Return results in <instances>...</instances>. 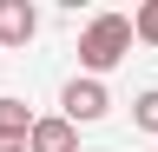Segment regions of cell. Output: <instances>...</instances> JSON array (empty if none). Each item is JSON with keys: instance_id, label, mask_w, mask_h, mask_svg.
<instances>
[{"instance_id": "1", "label": "cell", "mask_w": 158, "mask_h": 152, "mask_svg": "<svg viewBox=\"0 0 158 152\" xmlns=\"http://www.w3.org/2000/svg\"><path fill=\"white\" fill-rule=\"evenodd\" d=\"M125 53H132V20L125 13H92L86 33H79V66H86V80L112 73Z\"/></svg>"}, {"instance_id": "2", "label": "cell", "mask_w": 158, "mask_h": 152, "mask_svg": "<svg viewBox=\"0 0 158 152\" xmlns=\"http://www.w3.org/2000/svg\"><path fill=\"white\" fill-rule=\"evenodd\" d=\"M59 106H66V119H73V126H92V119H106L112 93H106V80H66Z\"/></svg>"}, {"instance_id": "3", "label": "cell", "mask_w": 158, "mask_h": 152, "mask_svg": "<svg viewBox=\"0 0 158 152\" xmlns=\"http://www.w3.org/2000/svg\"><path fill=\"white\" fill-rule=\"evenodd\" d=\"M27 152H79V126L66 119V112H53V119H33Z\"/></svg>"}, {"instance_id": "4", "label": "cell", "mask_w": 158, "mask_h": 152, "mask_svg": "<svg viewBox=\"0 0 158 152\" xmlns=\"http://www.w3.org/2000/svg\"><path fill=\"white\" fill-rule=\"evenodd\" d=\"M33 33H40L33 0H0V46H27Z\"/></svg>"}, {"instance_id": "5", "label": "cell", "mask_w": 158, "mask_h": 152, "mask_svg": "<svg viewBox=\"0 0 158 152\" xmlns=\"http://www.w3.org/2000/svg\"><path fill=\"white\" fill-rule=\"evenodd\" d=\"M27 132H33V112L20 106V99L0 93V139H27Z\"/></svg>"}, {"instance_id": "6", "label": "cell", "mask_w": 158, "mask_h": 152, "mask_svg": "<svg viewBox=\"0 0 158 152\" xmlns=\"http://www.w3.org/2000/svg\"><path fill=\"white\" fill-rule=\"evenodd\" d=\"M132 40H145V46H158V0H145V7L132 13Z\"/></svg>"}, {"instance_id": "7", "label": "cell", "mask_w": 158, "mask_h": 152, "mask_svg": "<svg viewBox=\"0 0 158 152\" xmlns=\"http://www.w3.org/2000/svg\"><path fill=\"white\" fill-rule=\"evenodd\" d=\"M132 126H145V132H158V86L132 99Z\"/></svg>"}, {"instance_id": "8", "label": "cell", "mask_w": 158, "mask_h": 152, "mask_svg": "<svg viewBox=\"0 0 158 152\" xmlns=\"http://www.w3.org/2000/svg\"><path fill=\"white\" fill-rule=\"evenodd\" d=\"M0 152H27V139H0Z\"/></svg>"}]
</instances>
